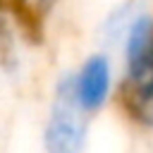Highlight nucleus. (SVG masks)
Segmentation results:
<instances>
[{
  "label": "nucleus",
  "instance_id": "1",
  "mask_svg": "<svg viewBox=\"0 0 153 153\" xmlns=\"http://www.w3.org/2000/svg\"><path fill=\"white\" fill-rule=\"evenodd\" d=\"M117 100L131 124L153 129V0L131 19L117 48Z\"/></svg>",
  "mask_w": 153,
  "mask_h": 153
},
{
  "label": "nucleus",
  "instance_id": "2",
  "mask_svg": "<svg viewBox=\"0 0 153 153\" xmlns=\"http://www.w3.org/2000/svg\"><path fill=\"white\" fill-rule=\"evenodd\" d=\"M91 117L79 108L72 69H62L50 88L48 110L41 127L43 153H86Z\"/></svg>",
  "mask_w": 153,
  "mask_h": 153
},
{
  "label": "nucleus",
  "instance_id": "3",
  "mask_svg": "<svg viewBox=\"0 0 153 153\" xmlns=\"http://www.w3.org/2000/svg\"><path fill=\"white\" fill-rule=\"evenodd\" d=\"M74 76V93L79 100V108L93 117L103 112L110 100L117 96L120 86V74H117V62L115 55L108 50H91L86 53L79 65L72 69Z\"/></svg>",
  "mask_w": 153,
  "mask_h": 153
},
{
  "label": "nucleus",
  "instance_id": "4",
  "mask_svg": "<svg viewBox=\"0 0 153 153\" xmlns=\"http://www.w3.org/2000/svg\"><path fill=\"white\" fill-rule=\"evenodd\" d=\"M146 0H117L98 22L96 26V41H98V48L100 50H108V53H117L131 19L136 17V12L143 7Z\"/></svg>",
  "mask_w": 153,
  "mask_h": 153
}]
</instances>
